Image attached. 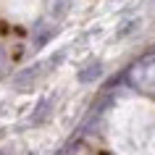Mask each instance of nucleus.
<instances>
[{"label": "nucleus", "instance_id": "f257e3e1", "mask_svg": "<svg viewBox=\"0 0 155 155\" xmlns=\"http://www.w3.org/2000/svg\"><path fill=\"white\" fill-rule=\"evenodd\" d=\"M48 110H50V103H42V108H37V110H34V116H32V121H34V124H40V121H45V116H48Z\"/></svg>", "mask_w": 155, "mask_h": 155}]
</instances>
